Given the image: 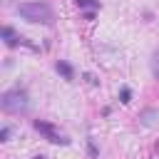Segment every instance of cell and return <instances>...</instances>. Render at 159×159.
Returning a JSON list of instances; mask_svg holds the SVG:
<instances>
[{
    "instance_id": "8",
    "label": "cell",
    "mask_w": 159,
    "mask_h": 159,
    "mask_svg": "<svg viewBox=\"0 0 159 159\" xmlns=\"http://www.w3.org/2000/svg\"><path fill=\"white\" fill-rule=\"evenodd\" d=\"M77 5L80 7H94V10H99V0H77Z\"/></svg>"
},
{
    "instance_id": "6",
    "label": "cell",
    "mask_w": 159,
    "mask_h": 159,
    "mask_svg": "<svg viewBox=\"0 0 159 159\" xmlns=\"http://www.w3.org/2000/svg\"><path fill=\"white\" fill-rule=\"evenodd\" d=\"M152 75H154V77L159 80V50H157V52L152 55Z\"/></svg>"
},
{
    "instance_id": "4",
    "label": "cell",
    "mask_w": 159,
    "mask_h": 159,
    "mask_svg": "<svg viewBox=\"0 0 159 159\" xmlns=\"http://www.w3.org/2000/svg\"><path fill=\"white\" fill-rule=\"evenodd\" d=\"M157 119H159V109H154V107H147V109L139 112V122H142L144 127H154Z\"/></svg>"
},
{
    "instance_id": "11",
    "label": "cell",
    "mask_w": 159,
    "mask_h": 159,
    "mask_svg": "<svg viewBox=\"0 0 159 159\" xmlns=\"http://www.w3.org/2000/svg\"><path fill=\"white\" fill-rule=\"evenodd\" d=\"M35 159H45V157H35Z\"/></svg>"
},
{
    "instance_id": "5",
    "label": "cell",
    "mask_w": 159,
    "mask_h": 159,
    "mask_svg": "<svg viewBox=\"0 0 159 159\" xmlns=\"http://www.w3.org/2000/svg\"><path fill=\"white\" fill-rule=\"evenodd\" d=\"M55 70H57L65 80H75V70H72V65H67V62H62V60H60V62L55 65Z\"/></svg>"
},
{
    "instance_id": "2",
    "label": "cell",
    "mask_w": 159,
    "mask_h": 159,
    "mask_svg": "<svg viewBox=\"0 0 159 159\" xmlns=\"http://www.w3.org/2000/svg\"><path fill=\"white\" fill-rule=\"evenodd\" d=\"M0 107H2V112H7V114H22V112H27V109H30V94H27V89L12 87V89L2 92Z\"/></svg>"
},
{
    "instance_id": "7",
    "label": "cell",
    "mask_w": 159,
    "mask_h": 159,
    "mask_svg": "<svg viewBox=\"0 0 159 159\" xmlns=\"http://www.w3.org/2000/svg\"><path fill=\"white\" fill-rule=\"evenodd\" d=\"M119 102H124V104L132 102V89H129V87H122V89H119Z\"/></svg>"
},
{
    "instance_id": "10",
    "label": "cell",
    "mask_w": 159,
    "mask_h": 159,
    "mask_svg": "<svg viewBox=\"0 0 159 159\" xmlns=\"http://www.w3.org/2000/svg\"><path fill=\"white\" fill-rule=\"evenodd\" d=\"M10 139V127H2L0 129V142H7Z\"/></svg>"
},
{
    "instance_id": "3",
    "label": "cell",
    "mask_w": 159,
    "mask_h": 159,
    "mask_svg": "<svg viewBox=\"0 0 159 159\" xmlns=\"http://www.w3.org/2000/svg\"><path fill=\"white\" fill-rule=\"evenodd\" d=\"M35 129H37L47 142H52V144H62V147L70 144V139H67L55 124H50V122H45V119H35Z\"/></svg>"
},
{
    "instance_id": "9",
    "label": "cell",
    "mask_w": 159,
    "mask_h": 159,
    "mask_svg": "<svg viewBox=\"0 0 159 159\" xmlns=\"http://www.w3.org/2000/svg\"><path fill=\"white\" fill-rule=\"evenodd\" d=\"M84 80H87V82H89L92 87H97V84H99V80H97V77H94L92 72H84Z\"/></svg>"
},
{
    "instance_id": "1",
    "label": "cell",
    "mask_w": 159,
    "mask_h": 159,
    "mask_svg": "<svg viewBox=\"0 0 159 159\" xmlns=\"http://www.w3.org/2000/svg\"><path fill=\"white\" fill-rule=\"evenodd\" d=\"M17 15L22 20H27V22H40V25H52L55 22L52 7L47 2H40V0H35V2H20L17 5Z\"/></svg>"
}]
</instances>
